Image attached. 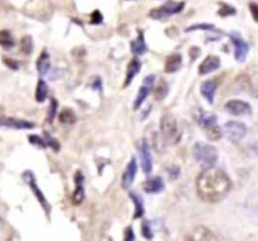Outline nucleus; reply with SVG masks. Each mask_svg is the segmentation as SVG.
I'll list each match as a JSON object with an SVG mask.
<instances>
[{
    "label": "nucleus",
    "instance_id": "nucleus-19",
    "mask_svg": "<svg viewBox=\"0 0 258 241\" xmlns=\"http://www.w3.org/2000/svg\"><path fill=\"white\" fill-rule=\"evenodd\" d=\"M140 69H141V62L139 60V58H134V59L130 62L129 67H127L126 78H125L124 87H127V85L131 84L132 80L138 76L139 72H140Z\"/></svg>",
    "mask_w": 258,
    "mask_h": 241
},
{
    "label": "nucleus",
    "instance_id": "nucleus-34",
    "mask_svg": "<svg viewBox=\"0 0 258 241\" xmlns=\"http://www.w3.org/2000/svg\"><path fill=\"white\" fill-rule=\"evenodd\" d=\"M224 6V9H220L219 10V15H222V17H227V15H233V14H236V9L232 8V6L229 5H223Z\"/></svg>",
    "mask_w": 258,
    "mask_h": 241
},
{
    "label": "nucleus",
    "instance_id": "nucleus-24",
    "mask_svg": "<svg viewBox=\"0 0 258 241\" xmlns=\"http://www.w3.org/2000/svg\"><path fill=\"white\" fill-rule=\"evenodd\" d=\"M48 96V84L44 82L43 80H41L37 84L36 88V101L39 102V103H43L46 101Z\"/></svg>",
    "mask_w": 258,
    "mask_h": 241
},
{
    "label": "nucleus",
    "instance_id": "nucleus-37",
    "mask_svg": "<svg viewBox=\"0 0 258 241\" xmlns=\"http://www.w3.org/2000/svg\"><path fill=\"white\" fill-rule=\"evenodd\" d=\"M101 20H102L101 13H100L99 10L94 11V14H92V23L96 24V23H101Z\"/></svg>",
    "mask_w": 258,
    "mask_h": 241
},
{
    "label": "nucleus",
    "instance_id": "nucleus-39",
    "mask_svg": "<svg viewBox=\"0 0 258 241\" xmlns=\"http://www.w3.org/2000/svg\"><path fill=\"white\" fill-rule=\"evenodd\" d=\"M1 229H3V220L0 217V231H1Z\"/></svg>",
    "mask_w": 258,
    "mask_h": 241
},
{
    "label": "nucleus",
    "instance_id": "nucleus-20",
    "mask_svg": "<svg viewBox=\"0 0 258 241\" xmlns=\"http://www.w3.org/2000/svg\"><path fill=\"white\" fill-rule=\"evenodd\" d=\"M51 68V60H50V53L47 52V49H44L41 53V55L38 57L37 60V71L41 76H46V74L50 72Z\"/></svg>",
    "mask_w": 258,
    "mask_h": 241
},
{
    "label": "nucleus",
    "instance_id": "nucleus-22",
    "mask_svg": "<svg viewBox=\"0 0 258 241\" xmlns=\"http://www.w3.org/2000/svg\"><path fill=\"white\" fill-rule=\"evenodd\" d=\"M198 122L206 132L217 126V117L211 113H201V116L198 117Z\"/></svg>",
    "mask_w": 258,
    "mask_h": 241
},
{
    "label": "nucleus",
    "instance_id": "nucleus-11",
    "mask_svg": "<svg viewBox=\"0 0 258 241\" xmlns=\"http://www.w3.org/2000/svg\"><path fill=\"white\" fill-rule=\"evenodd\" d=\"M187 241H219L215 234L206 226H197L190 231Z\"/></svg>",
    "mask_w": 258,
    "mask_h": 241
},
{
    "label": "nucleus",
    "instance_id": "nucleus-9",
    "mask_svg": "<svg viewBox=\"0 0 258 241\" xmlns=\"http://www.w3.org/2000/svg\"><path fill=\"white\" fill-rule=\"evenodd\" d=\"M154 83H155V76H153V74L148 76V77L144 80L143 85L140 87L138 96H136V98H135V102H134V110L135 111H138L139 108L143 106V103L145 102V99L148 98V96L150 94Z\"/></svg>",
    "mask_w": 258,
    "mask_h": 241
},
{
    "label": "nucleus",
    "instance_id": "nucleus-14",
    "mask_svg": "<svg viewBox=\"0 0 258 241\" xmlns=\"http://www.w3.org/2000/svg\"><path fill=\"white\" fill-rule=\"evenodd\" d=\"M136 173H138V163H136V159L132 157L131 161L129 162V164L125 168L124 175H122V187L124 189L127 190L132 186Z\"/></svg>",
    "mask_w": 258,
    "mask_h": 241
},
{
    "label": "nucleus",
    "instance_id": "nucleus-1",
    "mask_svg": "<svg viewBox=\"0 0 258 241\" xmlns=\"http://www.w3.org/2000/svg\"><path fill=\"white\" fill-rule=\"evenodd\" d=\"M197 194L204 202L215 203L222 201L232 189V181L219 168H204L195 180Z\"/></svg>",
    "mask_w": 258,
    "mask_h": 241
},
{
    "label": "nucleus",
    "instance_id": "nucleus-23",
    "mask_svg": "<svg viewBox=\"0 0 258 241\" xmlns=\"http://www.w3.org/2000/svg\"><path fill=\"white\" fill-rule=\"evenodd\" d=\"M130 198H131V200L134 201V205H135L134 219H140V217L144 215L143 199H141L140 195L135 194V192H130Z\"/></svg>",
    "mask_w": 258,
    "mask_h": 241
},
{
    "label": "nucleus",
    "instance_id": "nucleus-13",
    "mask_svg": "<svg viewBox=\"0 0 258 241\" xmlns=\"http://www.w3.org/2000/svg\"><path fill=\"white\" fill-rule=\"evenodd\" d=\"M74 184H76V189H74L72 200L74 205H80L85 199V176L81 171H77L74 175Z\"/></svg>",
    "mask_w": 258,
    "mask_h": 241
},
{
    "label": "nucleus",
    "instance_id": "nucleus-8",
    "mask_svg": "<svg viewBox=\"0 0 258 241\" xmlns=\"http://www.w3.org/2000/svg\"><path fill=\"white\" fill-rule=\"evenodd\" d=\"M225 111L233 116H247L252 112V107L247 102L242 99H231L224 104Z\"/></svg>",
    "mask_w": 258,
    "mask_h": 241
},
{
    "label": "nucleus",
    "instance_id": "nucleus-27",
    "mask_svg": "<svg viewBox=\"0 0 258 241\" xmlns=\"http://www.w3.org/2000/svg\"><path fill=\"white\" fill-rule=\"evenodd\" d=\"M168 93H169L168 84H166V83L161 80V82H160L159 84H157V87L155 88V92H154L155 99H157V101H161V99H164L165 97L168 96Z\"/></svg>",
    "mask_w": 258,
    "mask_h": 241
},
{
    "label": "nucleus",
    "instance_id": "nucleus-26",
    "mask_svg": "<svg viewBox=\"0 0 258 241\" xmlns=\"http://www.w3.org/2000/svg\"><path fill=\"white\" fill-rule=\"evenodd\" d=\"M58 118H59L60 123L63 124H73L74 122L77 120L74 112L72 110H69V108H66V110L62 111V112L59 113V117Z\"/></svg>",
    "mask_w": 258,
    "mask_h": 241
},
{
    "label": "nucleus",
    "instance_id": "nucleus-16",
    "mask_svg": "<svg viewBox=\"0 0 258 241\" xmlns=\"http://www.w3.org/2000/svg\"><path fill=\"white\" fill-rule=\"evenodd\" d=\"M217 87L218 84L214 80H206V82L202 83L201 93L202 96L209 102V104L214 103V97H215V92H217Z\"/></svg>",
    "mask_w": 258,
    "mask_h": 241
},
{
    "label": "nucleus",
    "instance_id": "nucleus-30",
    "mask_svg": "<svg viewBox=\"0 0 258 241\" xmlns=\"http://www.w3.org/2000/svg\"><path fill=\"white\" fill-rule=\"evenodd\" d=\"M143 235H144V238L149 239V240L153 239V230H151L150 222L149 221L143 222Z\"/></svg>",
    "mask_w": 258,
    "mask_h": 241
},
{
    "label": "nucleus",
    "instance_id": "nucleus-18",
    "mask_svg": "<svg viewBox=\"0 0 258 241\" xmlns=\"http://www.w3.org/2000/svg\"><path fill=\"white\" fill-rule=\"evenodd\" d=\"M183 63V58L180 53H173L165 60V72L166 73H175L179 71Z\"/></svg>",
    "mask_w": 258,
    "mask_h": 241
},
{
    "label": "nucleus",
    "instance_id": "nucleus-6",
    "mask_svg": "<svg viewBox=\"0 0 258 241\" xmlns=\"http://www.w3.org/2000/svg\"><path fill=\"white\" fill-rule=\"evenodd\" d=\"M23 178H24L25 184H28V186L30 187V190L33 191L34 196L37 198V201H38L39 203L42 205V207L46 210V212H50V203H48L47 199H46V196H44L43 192L41 191V189L38 187V185H37V181H36V177H34V175L30 171H25L24 173H23Z\"/></svg>",
    "mask_w": 258,
    "mask_h": 241
},
{
    "label": "nucleus",
    "instance_id": "nucleus-31",
    "mask_svg": "<svg viewBox=\"0 0 258 241\" xmlns=\"http://www.w3.org/2000/svg\"><path fill=\"white\" fill-rule=\"evenodd\" d=\"M197 29H203V30H211L214 29V25L211 24H194L192 27L187 28V32H193V30Z\"/></svg>",
    "mask_w": 258,
    "mask_h": 241
},
{
    "label": "nucleus",
    "instance_id": "nucleus-38",
    "mask_svg": "<svg viewBox=\"0 0 258 241\" xmlns=\"http://www.w3.org/2000/svg\"><path fill=\"white\" fill-rule=\"evenodd\" d=\"M4 62H5V64H8L9 67H11V68L13 69H17L18 67V63H15V62H13V59H8V58H5V59H4Z\"/></svg>",
    "mask_w": 258,
    "mask_h": 241
},
{
    "label": "nucleus",
    "instance_id": "nucleus-25",
    "mask_svg": "<svg viewBox=\"0 0 258 241\" xmlns=\"http://www.w3.org/2000/svg\"><path fill=\"white\" fill-rule=\"evenodd\" d=\"M0 45L3 48H13L15 45V40H14L13 36L9 30H0Z\"/></svg>",
    "mask_w": 258,
    "mask_h": 241
},
{
    "label": "nucleus",
    "instance_id": "nucleus-4",
    "mask_svg": "<svg viewBox=\"0 0 258 241\" xmlns=\"http://www.w3.org/2000/svg\"><path fill=\"white\" fill-rule=\"evenodd\" d=\"M185 4L184 1H168L166 4L161 5L160 8L156 9H153L150 11V18L155 20H162V19H166V18H170L175 14L180 13L183 9H184Z\"/></svg>",
    "mask_w": 258,
    "mask_h": 241
},
{
    "label": "nucleus",
    "instance_id": "nucleus-7",
    "mask_svg": "<svg viewBox=\"0 0 258 241\" xmlns=\"http://www.w3.org/2000/svg\"><path fill=\"white\" fill-rule=\"evenodd\" d=\"M231 40L234 45V57H236V60L237 62H245L248 55V52H250L248 43L238 33H232Z\"/></svg>",
    "mask_w": 258,
    "mask_h": 241
},
{
    "label": "nucleus",
    "instance_id": "nucleus-5",
    "mask_svg": "<svg viewBox=\"0 0 258 241\" xmlns=\"http://www.w3.org/2000/svg\"><path fill=\"white\" fill-rule=\"evenodd\" d=\"M247 126L238 120H229L223 126L222 132L225 134V137L229 138L231 141L238 142V141L243 140L247 134Z\"/></svg>",
    "mask_w": 258,
    "mask_h": 241
},
{
    "label": "nucleus",
    "instance_id": "nucleus-15",
    "mask_svg": "<svg viewBox=\"0 0 258 241\" xmlns=\"http://www.w3.org/2000/svg\"><path fill=\"white\" fill-rule=\"evenodd\" d=\"M220 67V58L217 55H208L204 58V60L199 66L198 71L201 76H206V74L211 73V72L217 71Z\"/></svg>",
    "mask_w": 258,
    "mask_h": 241
},
{
    "label": "nucleus",
    "instance_id": "nucleus-33",
    "mask_svg": "<svg viewBox=\"0 0 258 241\" xmlns=\"http://www.w3.org/2000/svg\"><path fill=\"white\" fill-rule=\"evenodd\" d=\"M57 107H58V102L55 101V99H52V102H51V107H50V122H52L53 118L55 117V115H57Z\"/></svg>",
    "mask_w": 258,
    "mask_h": 241
},
{
    "label": "nucleus",
    "instance_id": "nucleus-2",
    "mask_svg": "<svg viewBox=\"0 0 258 241\" xmlns=\"http://www.w3.org/2000/svg\"><path fill=\"white\" fill-rule=\"evenodd\" d=\"M193 157L203 168L214 167L218 161V151L214 146L204 142L195 143L193 147Z\"/></svg>",
    "mask_w": 258,
    "mask_h": 241
},
{
    "label": "nucleus",
    "instance_id": "nucleus-35",
    "mask_svg": "<svg viewBox=\"0 0 258 241\" xmlns=\"http://www.w3.org/2000/svg\"><path fill=\"white\" fill-rule=\"evenodd\" d=\"M135 236H134V231H132V228H127L125 230V239L124 241H134Z\"/></svg>",
    "mask_w": 258,
    "mask_h": 241
},
{
    "label": "nucleus",
    "instance_id": "nucleus-12",
    "mask_svg": "<svg viewBox=\"0 0 258 241\" xmlns=\"http://www.w3.org/2000/svg\"><path fill=\"white\" fill-rule=\"evenodd\" d=\"M0 127H6L11 129H30L34 128V123L25 120L13 117H0Z\"/></svg>",
    "mask_w": 258,
    "mask_h": 241
},
{
    "label": "nucleus",
    "instance_id": "nucleus-21",
    "mask_svg": "<svg viewBox=\"0 0 258 241\" xmlns=\"http://www.w3.org/2000/svg\"><path fill=\"white\" fill-rule=\"evenodd\" d=\"M131 52L134 53L135 55H143L148 52V47H146V43L144 40V33L140 32L138 36V38L134 39L131 41Z\"/></svg>",
    "mask_w": 258,
    "mask_h": 241
},
{
    "label": "nucleus",
    "instance_id": "nucleus-32",
    "mask_svg": "<svg viewBox=\"0 0 258 241\" xmlns=\"http://www.w3.org/2000/svg\"><path fill=\"white\" fill-rule=\"evenodd\" d=\"M46 145L50 146V147H52L54 151H58L59 150V143L57 142V140H54V138H52L50 136V134H46Z\"/></svg>",
    "mask_w": 258,
    "mask_h": 241
},
{
    "label": "nucleus",
    "instance_id": "nucleus-36",
    "mask_svg": "<svg viewBox=\"0 0 258 241\" xmlns=\"http://www.w3.org/2000/svg\"><path fill=\"white\" fill-rule=\"evenodd\" d=\"M250 8H251V13H252L253 19H255V22H257V19H258V15H257V10H258L257 4H256V3H251V4H250Z\"/></svg>",
    "mask_w": 258,
    "mask_h": 241
},
{
    "label": "nucleus",
    "instance_id": "nucleus-28",
    "mask_svg": "<svg viewBox=\"0 0 258 241\" xmlns=\"http://www.w3.org/2000/svg\"><path fill=\"white\" fill-rule=\"evenodd\" d=\"M20 50L24 54H30L33 50V41L30 37H23L22 41H20Z\"/></svg>",
    "mask_w": 258,
    "mask_h": 241
},
{
    "label": "nucleus",
    "instance_id": "nucleus-17",
    "mask_svg": "<svg viewBox=\"0 0 258 241\" xmlns=\"http://www.w3.org/2000/svg\"><path fill=\"white\" fill-rule=\"evenodd\" d=\"M164 181H162V178L159 177V176L150 178V180H148L145 184L143 185L144 191L148 192V194H160V192L164 190Z\"/></svg>",
    "mask_w": 258,
    "mask_h": 241
},
{
    "label": "nucleus",
    "instance_id": "nucleus-3",
    "mask_svg": "<svg viewBox=\"0 0 258 241\" xmlns=\"http://www.w3.org/2000/svg\"><path fill=\"white\" fill-rule=\"evenodd\" d=\"M160 133L166 145H175L180 140V129L173 115H164L160 120Z\"/></svg>",
    "mask_w": 258,
    "mask_h": 241
},
{
    "label": "nucleus",
    "instance_id": "nucleus-10",
    "mask_svg": "<svg viewBox=\"0 0 258 241\" xmlns=\"http://www.w3.org/2000/svg\"><path fill=\"white\" fill-rule=\"evenodd\" d=\"M139 154H140L141 160V168H143L145 175H150L153 171V156H151L150 147H149L148 142L145 140L140 141L138 146Z\"/></svg>",
    "mask_w": 258,
    "mask_h": 241
},
{
    "label": "nucleus",
    "instance_id": "nucleus-29",
    "mask_svg": "<svg viewBox=\"0 0 258 241\" xmlns=\"http://www.w3.org/2000/svg\"><path fill=\"white\" fill-rule=\"evenodd\" d=\"M29 141L32 145L37 146V147H41V148L47 147V145H46V141H44L43 138L39 137V136H36V134H32V136H29Z\"/></svg>",
    "mask_w": 258,
    "mask_h": 241
}]
</instances>
